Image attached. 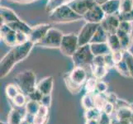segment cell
Listing matches in <instances>:
<instances>
[{
    "label": "cell",
    "mask_w": 133,
    "mask_h": 124,
    "mask_svg": "<svg viewBox=\"0 0 133 124\" xmlns=\"http://www.w3.org/2000/svg\"><path fill=\"white\" fill-rule=\"evenodd\" d=\"M34 43L30 41L20 45H16L4 56L0 62V77L5 78L12 71L17 63L22 61L29 56L34 47Z\"/></svg>",
    "instance_id": "obj_1"
},
{
    "label": "cell",
    "mask_w": 133,
    "mask_h": 124,
    "mask_svg": "<svg viewBox=\"0 0 133 124\" xmlns=\"http://www.w3.org/2000/svg\"><path fill=\"white\" fill-rule=\"evenodd\" d=\"M49 18L54 23H70L82 20L83 16L77 14L67 3H65L50 12Z\"/></svg>",
    "instance_id": "obj_2"
},
{
    "label": "cell",
    "mask_w": 133,
    "mask_h": 124,
    "mask_svg": "<svg viewBox=\"0 0 133 124\" xmlns=\"http://www.w3.org/2000/svg\"><path fill=\"white\" fill-rule=\"evenodd\" d=\"M14 83L22 93L26 96L36 89V76L33 70H25L14 77Z\"/></svg>",
    "instance_id": "obj_3"
},
{
    "label": "cell",
    "mask_w": 133,
    "mask_h": 124,
    "mask_svg": "<svg viewBox=\"0 0 133 124\" xmlns=\"http://www.w3.org/2000/svg\"><path fill=\"white\" fill-rule=\"evenodd\" d=\"M75 66H80L86 69V67L91 68L93 65L94 56L92 53L90 44L79 47L72 57Z\"/></svg>",
    "instance_id": "obj_4"
},
{
    "label": "cell",
    "mask_w": 133,
    "mask_h": 124,
    "mask_svg": "<svg viewBox=\"0 0 133 124\" xmlns=\"http://www.w3.org/2000/svg\"><path fill=\"white\" fill-rule=\"evenodd\" d=\"M64 34L61 31L57 28H53L51 27L48 31L46 35L44 36V38L36 44L40 47L44 48H59L61 44V41L63 38Z\"/></svg>",
    "instance_id": "obj_5"
},
{
    "label": "cell",
    "mask_w": 133,
    "mask_h": 124,
    "mask_svg": "<svg viewBox=\"0 0 133 124\" xmlns=\"http://www.w3.org/2000/svg\"><path fill=\"white\" fill-rule=\"evenodd\" d=\"M79 47V44L78 35L70 33L63 36L61 47L59 49L64 56L72 57Z\"/></svg>",
    "instance_id": "obj_6"
},
{
    "label": "cell",
    "mask_w": 133,
    "mask_h": 124,
    "mask_svg": "<svg viewBox=\"0 0 133 124\" xmlns=\"http://www.w3.org/2000/svg\"><path fill=\"white\" fill-rule=\"evenodd\" d=\"M100 24L98 23H91V22H86L81 28L79 35H78V39H79V47L84 45L90 44L92 39L96 32V31L98 28Z\"/></svg>",
    "instance_id": "obj_7"
},
{
    "label": "cell",
    "mask_w": 133,
    "mask_h": 124,
    "mask_svg": "<svg viewBox=\"0 0 133 124\" xmlns=\"http://www.w3.org/2000/svg\"><path fill=\"white\" fill-rule=\"evenodd\" d=\"M51 27L48 23L39 24L31 27V30L28 34V40L36 45L44 38V36L46 35L47 31Z\"/></svg>",
    "instance_id": "obj_8"
},
{
    "label": "cell",
    "mask_w": 133,
    "mask_h": 124,
    "mask_svg": "<svg viewBox=\"0 0 133 124\" xmlns=\"http://www.w3.org/2000/svg\"><path fill=\"white\" fill-rule=\"evenodd\" d=\"M67 4L77 14L84 16L96 3L94 0H70L68 1Z\"/></svg>",
    "instance_id": "obj_9"
},
{
    "label": "cell",
    "mask_w": 133,
    "mask_h": 124,
    "mask_svg": "<svg viewBox=\"0 0 133 124\" xmlns=\"http://www.w3.org/2000/svg\"><path fill=\"white\" fill-rule=\"evenodd\" d=\"M105 17H106V14H105L101 6L95 4L83 16V19H84L86 22L100 24L103 21Z\"/></svg>",
    "instance_id": "obj_10"
},
{
    "label": "cell",
    "mask_w": 133,
    "mask_h": 124,
    "mask_svg": "<svg viewBox=\"0 0 133 124\" xmlns=\"http://www.w3.org/2000/svg\"><path fill=\"white\" fill-rule=\"evenodd\" d=\"M119 24H120V19L118 17V14L106 16L103 21L100 23L108 34H115L119 27Z\"/></svg>",
    "instance_id": "obj_11"
},
{
    "label": "cell",
    "mask_w": 133,
    "mask_h": 124,
    "mask_svg": "<svg viewBox=\"0 0 133 124\" xmlns=\"http://www.w3.org/2000/svg\"><path fill=\"white\" fill-rule=\"evenodd\" d=\"M70 76L72 79V80L75 82L76 84L79 85H83L85 84L87 80V70L84 67L80 66H75V68L70 72Z\"/></svg>",
    "instance_id": "obj_12"
},
{
    "label": "cell",
    "mask_w": 133,
    "mask_h": 124,
    "mask_svg": "<svg viewBox=\"0 0 133 124\" xmlns=\"http://www.w3.org/2000/svg\"><path fill=\"white\" fill-rule=\"evenodd\" d=\"M54 87V79L52 76H47L41 80L36 85L37 89L43 95L51 94Z\"/></svg>",
    "instance_id": "obj_13"
},
{
    "label": "cell",
    "mask_w": 133,
    "mask_h": 124,
    "mask_svg": "<svg viewBox=\"0 0 133 124\" xmlns=\"http://www.w3.org/2000/svg\"><path fill=\"white\" fill-rule=\"evenodd\" d=\"M1 12V20L3 21V23H11V22H14L21 20L19 17H18L14 11H12V9L6 8V7H1L0 9Z\"/></svg>",
    "instance_id": "obj_14"
},
{
    "label": "cell",
    "mask_w": 133,
    "mask_h": 124,
    "mask_svg": "<svg viewBox=\"0 0 133 124\" xmlns=\"http://www.w3.org/2000/svg\"><path fill=\"white\" fill-rule=\"evenodd\" d=\"M117 36H118V38L120 39V42H121V47L122 50H128L132 45L133 42V38H132V35L127 33L125 31H123L121 29H117Z\"/></svg>",
    "instance_id": "obj_15"
},
{
    "label": "cell",
    "mask_w": 133,
    "mask_h": 124,
    "mask_svg": "<svg viewBox=\"0 0 133 124\" xmlns=\"http://www.w3.org/2000/svg\"><path fill=\"white\" fill-rule=\"evenodd\" d=\"M119 7H120V0H109L101 6L106 16L119 13Z\"/></svg>",
    "instance_id": "obj_16"
},
{
    "label": "cell",
    "mask_w": 133,
    "mask_h": 124,
    "mask_svg": "<svg viewBox=\"0 0 133 124\" xmlns=\"http://www.w3.org/2000/svg\"><path fill=\"white\" fill-rule=\"evenodd\" d=\"M26 114L25 113H22L20 109L12 108L10 112L8 113V124H21L22 120H23L24 115Z\"/></svg>",
    "instance_id": "obj_17"
},
{
    "label": "cell",
    "mask_w": 133,
    "mask_h": 124,
    "mask_svg": "<svg viewBox=\"0 0 133 124\" xmlns=\"http://www.w3.org/2000/svg\"><path fill=\"white\" fill-rule=\"evenodd\" d=\"M63 79H64V82H65V84L66 86L67 89L70 91L72 94H78L82 90L83 85H79L73 81L70 76V73H65L63 76Z\"/></svg>",
    "instance_id": "obj_18"
},
{
    "label": "cell",
    "mask_w": 133,
    "mask_h": 124,
    "mask_svg": "<svg viewBox=\"0 0 133 124\" xmlns=\"http://www.w3.org/2000/svg\"><path fill=\"white\" fill-rule=\"evenodd\" d=\"M90 48L94 56H105L111 52L107 43H90Z\"/></svg>",
    "instance_id": "obj_19"
},
{
    "label": "cell",
    "mask_w": 133,
    "mask_h": 124,
    "mask_svg": "<svg viewBox=\"0 0 133 124\" xmlns=\"http://www.w3.org/2000/svg\"><path fill=\"white\" fill-rule=\"evenodd\" d=\"M108 35L109 34L104 30L103 27L99 25L90 43H107Z\"/></svg>",
    "instance_id": "obj_20"
},
{
    "label": "cell",
    "mask_w": 133,
    "mask_h": 124,
    "mask_svg": "<svg viewBox=\"0 0 133 124\" xmlns=\"http://www.w3.org/2000/svg\"><path fill=\"white\" fill-rule=\"evenodd\" d=\"M11 28L15 31H22V32H25L28 35L31 30V27H30L28 24H26L25 22L19 20L17 22H11V23L8 24Z\"/></svg>",
    "instance_id": "obj_21"
},
{
    "label": "cell",
    "mask_w": 133,
    "mask_h": 124,
    "mask_svg": "<svg viewBox=\"0 0 133 124\" xmlns=\"http://www.w3.org/2000/svg\"><path fill=\"white\" fill-rule=\"evenodd\" d=\"M107 44L109 47L110 50H111V52L117 51V50H122V47H121L120 39L118 38V36H117L116 33L108 35Z\"/></svg>",
    "instance_id": "obj_22"
},
{
    "label": "cell",
    "mask_w": 133,
    "mask_h": 124,
    "mask_svg": "<svg viewBox=\"0 0 133 124\" xmlns=\"http://www.w3.org/2000/svg\"><path fill=\"white\" fill-rule=\"evenodd\" d=\"M94 94L95 93H87L82 97L81 105L84 110H88L95 107L94 103Z\"/></svg>",
    "instance_id": "obj_23"
},
{
    "label": "cell",
    "mask_w": 133,
    "mask_h": 124,
    "mask_svg": "<svg viewBox=\"0 0 133 124\" xmlns=\"http://www.w3.org/2000/svg\"><path fill=\"white\" fill-rule=\"evenodd\" d=\"M114 113H115V118L118 119V120H130L133 114L129 107L116 109Z\"/></svg>",
    "instance_id": "obj_24"
},
{
    "label": "cell",
    "mask_w": 133,
    "mask_h": 124,
    "mask_svg": "<svg viewBox=\"0 0 133 124\" xmlns=\"http://www.w3.org/2000/svg\"><path fill=\"white\" fill-rule=\"evenodd\" d=\"M90 70H91L92 74H93V76L98 80H102L103 78H104L107 75L108 69L105 66H95L94 65H92Z\"/></svg>",
    "instance_id": "obj_25"
},
{
    "label": "cell",
    "mask_w": 133,
    "mask_h": 124,
    "mask_svg": "<svg viewBox=\"0 0 133 124\" xmlns=\"http://www.w3.org/2000/svg\"><path fill=\"white\" fill-rule=\"evenodd\" d=\"M7 45L8 47H15L17 45V31L11 29L7 34L1 37Z\"/></svg>",
    "instance_id": "obj_26"
},
{
    "label": "cell",
    "mask_w": 133,
    "mask_h": 124,
    "mask_svg": "<svg viewBox=\"0 0 133 124\" xmlns=\"http://www.w3.org/2000/svg\"><path fill=\"white\" fill-rule=\"evenodd\" d=\"M123 60L125 61L128 70L130 72V77L133 78V54L128 50H123Z\"/></svg>",
    "instance_id": "obj_27"
},
{
    "label": "cell",
    "mask_w": 133,
    "mask_h": 124,
    "mask_svg": "<svg viewBox=\"0 0 133 124\" xmlns=\"http://www.w3.org/2000/svg\"><path fill=\"white\" fill-rule=\"evenodd\" d=\"M40 107H41V103L36 102V101L29 100V101H27V103L25 106L26 113L33 114V115H36Z\"/></svg>",
    "instance_id": "obj_28"
},
{
    "label": "cell",
    "mask_w": 133,
    "mask_h": 124,
    "mask_svg": "<svg viewBox=\"0 0 133 124\" xmlns=\"http://www.w3.org/2000/svg\"><path fill=\"white\" fill-rule=\"evenodd\" d=\"M20 92H21L20 89H18V87L16 85V84H9L7 85L5 89V93L7 97L11 100L14 99Z\"/></svg>",
    "instance_id": "obj_29"
},
{
    "label": "cell",
    "mask_w": 133,
    "mask_h": 124,
    "mask_svg": "<svg viewBox=\"0 0 133 124\" xmlns=\"http://www.w3.org/2000/svg\"><path fill=\"white\" fill-rule=\"evenodd\" d=\"M102 113H103L102 110L94 107L93 108L85 110L84 117H85L86 120L87 119H99Z\"/></svg>",
    "instance_id": "obj_30"
},
{
    "label": "cell",
    "mask_w": 133,
    "mask_h": 124,
    "mask_svg": "<svg viewBox=\"0 0 133 124\" xmlns=\"http://www.w3.org/2000/svg\"><path fill=\"white\" fill-rule=\"evenodd\" d=\"M106 103H107L106 94H100V93L94 94V103L96 108L103 110V108L106 104Z\"/></svg>",
    "instance_id": "obj_31"
},
{
    "label": "cell",
    "mask_w": 133,
    "mask_h": 124,
    "mask_svg": "<svg viewBox=\"0 0 133 124\" xmlns=\"http://www.w3.org/2000/svg\"><path fill=\"white\" fill-rule=\"evenodd\" d=\"M115 69L121 75L124 77H130V72L124 60H122L120 62L117 63L115 66Z\"/></svg>",
    "instance_id": "obj_32"
},
{
    "label": "cell",
    "mask_w": 133,
    "mask_h": 124,
    "mask_svg": "<svg viewBox=\"0 0 133 124\" xmlns=\"http://www.w3.org/2000/svg\"><path fill=\"white\" fill-rule=\"evenodd\" d=\"M12 102H13V104H14L17 108H25L26 104L27 103L26 94L20 92V93L12 99Z\"/></svg>",
    "instance_id": "obj_33"
},
{
    "label": "cell",
    "mask_w": 133,
    "mask_h": 124,
    "mask_svg": "<svg viewBox=\"0 0 133 124\" xmlns=\"http://www.w3.org/2000/svg\"><path fill=\"white\" fill-rule=\"evenodd\" d=\"M133 9V0H120L119 13H126Z\"/></svg>",
    "instance_id": "obj_34"
},
{
    "label": "cell",
    "mask_w": 133,
    "mask_h": 124,
    "mask_svg": "<svg viewBox=\"0 0 133 124\" xmlns=\"http://www.w3.org/2000/svg\"><path fill=\"white\" fill-rule=\"evenodd\" d=\"M98 80L94 78V76L89 78L85 82V89L89 93H94L96 92V87L98 84Z\"/></svg>",
    "instance_id": "obj_35"
},
{
    "label": "cell",
    "mask_w": 133,
    "mask_h": 124,
    "mask_svg": "<svg viewBox=\"0 0 133 124\" xmlns=\"http://www.w3.org/2000/svg\"><path fill=\"white\" fill-rule=\"evenodd\" d=\"M119 29L122 30L127 33L131 34L133 31V27H132V22H127V21H120V24H119Z\"/></svg>",
    "instance_id": "obj_36"
},
{
    "label": "cell",
    "mask_w": 133,
    "mask_h": 124,
    "mask_svg": "<svg viewBox=\"0 0 133 124\" xmlns=\"http://www.w3.org/2000/svg\"><path fill=\"white\" fill-rule=\"evenodd\" d=\"M26 97L29 99V100L36 101V102L41 103V101H42V97H43V94L41 93L37 89H36L33 92H31V93H30L27 95Z\"/></svg>",
    "instance_id": "obj_37"
},
{
    "label": "cell",
    "mask_w": 133,
    "mask_h": 124,
    "mask_svg": "<svg viewBox=\"0 0 133 124\" xmlns=\"http://www.w3.org/2000/svg\"><path fill=\"white\" fill-rule=\"evenodd\" d=\"M104 61H105V66L108 69H111V68H115L116 66V62L114 61V59L112 57V52H110L107 55L104 56Z\"/></svg>",
    "instance_id": "obj_38"
},
{
    "label": "cell",
    "mask_w": 133,
    "mask_h": 124,
    "mask_svg": "<svg viewBox=\"0 0 133 124\" xmlns=\"http://www.w3.org/2000/svg\"><path fill=\"white\" fill-rule=\"evenodd\" d=\"M118 17L120 21H127L133 22V9L126 13H118Z\"/></svg>",
    "instance_id": "obj_39"
},
{
    "label": "cell",
    "mask_w": 133,
    "mask_h": 124,
    "mask_svg": "<svg viewBox=\"0 0 133 124\" xmlns=\"http://www.w3.org/2000/svg\"><path fill=\"white\" fill-rule=\"evenodd\" d=\"M28 40V35L22 31H17V45L23 44Z\"/></svg>",
    "instance_id": "obj_40"
},
{
    "label": "cell",
    "mask_w": 133,
    "mask_h": 124,
    "mask_svg": "<svg viewBox=\"0 0 133 124\" xmlns=\"http://www.w3.org/2000/svg\"><path fill=\"white\" fill-rule=\"evenodd\" d=\"M108 89V85L107 83H105L103 81H98L97 87H96V92L100 94H106Z\"/></svg>",
    "instance_id": "obj_41"
},
{
    "label": "cell",
    "mask_w": 133,
    "mask_h": 124,
    "mask_svg": "<svg viewBox=\"0 0 133 124\" xmlns=\"http://www.w3.org/2000/svg\"><path fill=\"white\" fill-rule=\"evenodd\" d=\"M102 111H103V113H105L108 114V115L112 116V114H113L114 113H115V111H116V109H115V105L112 104V103H111L107 102L106 104H105L104 106H103Z\"/></svg>",
    "instance_id": "obj_42"
},
{
    "label": "cell",
    "mask_w": 133,
    "mask_h": 124,
    "mask_svg": "<svg viewBox=\"0 0 133 124\" xmlns=\"http://www.w3.org/2000/svg\"><path fill=\"white\" fill-rule=\"evenodd\" d=\"M98 121H99V124H112V119L111 116L103 112L101 114Z\"/></svg>",
    "instance_id": "obj_43"
},
{
    "label": "cell",
    "mask_w": 133,
    "mask_h": 124,
    "mask_svg": "<svg viewBox=\"0 0 133 124\" xmlns=\"http://www.w3.org/2000/svg\"><path fill=\"white\" fill-rule=\"evenodd\" d=\"M52 103V98H51V94H45L43 95L42 99L41 101V104L44 105V106L50 108V105H51Z\"/></svg>",
    "instance_id": "obj_44"
},
{
    "label": "cell",
    "mask_w": 133,
    "mask_h": 124,
    "mask_svg": "<svg viewBox=\"0 0 133 124\" xmlns=\"http://www.w3.org/2000/svg\"><path fill=\"white\" fill-rule=\"evenodd\" d=\"M129 104L130 103H128L127 100L118 98L117 101L115 103V109H118L121 108H127V107H129Z\"/></svg>",
    "instance_id": "obj_45"
},
{
    "label": "cell",
    "mask_w": 133,
    "mask_h": 124,
    "mask_svg": "<svg viewBox=\"0 0 133 124\" xmlns=\"http://www.w3.org/2000/svg\"><path fill=\"white\" fill-rule=\"evenodd\" d=\"M93 65L95 66H105L104 56H94Z\"/></svg>",
    "instance_id": "obj_46"
},
{
    "label": "cell",
    "mask_w": 133,
    "mask_h": 124,
    "mask_svg": "<svg viewBox=\"0 0 133 124\" xmlns=\"http://www.w3.org/2000/svg\"><path fill=\"white\" fill-rule=\"evenodd\" d=\"M112 57L115 61L116 64L120 62L121 61L123 60V50H117V51H113L112 52Z\"/></svg>",
    "instance_id": "obj_47"
},
{
    "label": "cell",
    "mask_w": 133,
    "mask_h": 124,
    "mask_svg": "<svg viewBox=\"0 0 133 124\" xmlns=\"http://www.w3.org/2000/svg\"><path fill=\"white\" fill-rule=\"evenodd\" d=\"M48 113H49V108L41 104V107H40V108L38 110V113L36 115H39L43 118H48Z\"/></svg>",
    "instance_id": "obj_48"
},
{
    "label": "cell",
    "mask_w": 133,
    "mask_h": 124,
    "mask_svg": "<svg viewBox=\"0 0 133 124\" xmlns=\"http://www.w3.org/2000/svg\"><path fill=\"white\" fill-rule=\"evenodd\" d=\"M106 99H107V102L115 105L116 102L118 99V97L114 93H106Z\"/></svg>",
    "instance_id": "obj_49"
},
{
    "label": "cell",
    "mask_w": 133,
    "mask_h": 124,
    "mask_svg": "<svg viewBox=\"0 0 133 124\" xmlns=\"http://www.w3.org/2000/svg\"><path fill=\"white\" fill-rule=\"evenodd\" d=\"M47 121V118H43L39 115H36L34 119V124H45Z\"/></svg>",
    "instance_id": "obj_50"
},
{
    "label": "cell",
    "mask_w": 133,
    "mask_h": 124,
    "mask_svg": "<svg viewBox=\"0 0 133 124\" xmlns=\"http://www.w3.org/2000/svg\"><path fill=\"white\" fill-rule=\"evenodd\" d=\"M35 116L36 115H33V114H31V113H26V114L24 115V118H23V120L28 122L30 123H34V119H35Z\"/></svg>",
    "instance_id": "obj_51"
},
{
    "label": "cell",
    "mask_w": 133,
    "mask_h": 124,
    "mask_svg": "<svg viewBox=\"0 0 133 124\" xmlns=\"http://www.w3.org/2000/svg\"><path fill=\"white\" fill-rule=\"evenodd\" d=\"M8 2H12V3H28L36 1V0H7Z\"/></svg>",
    "instance_id": "obj_52"
},
{
    "label": "cell",
    "mask_w": 133,
    "mask_h": 124,
    "mask_svg": "<svg viewBox=\"0 0 133 124\" xmlns=\"http://www.w3.org/2000/svg\"><path fill=\"white\" fill-rule=\"evenodd\" d=\"M99 119H87L85 124H99Z\"/></svg>",
    "instance_id": "obj_53"
},
{
    "label": "cell",
    "mask_w": 133,
    "mask_h": 124,
    "mask_svg": "<svg viewBox=\"0 0 133 124\" xmlns=\"http://www.w3.org/2000/svg\"><path fill=\"white\" fill-rule=\"evenodd\" d=\"M108 1H109V0H94L95 3L97 4V5H99V6H102L103 4L107 3Z\"/></svg>",
    "instance_id": "obj_54"
},
{
    "label": "cell",
    "mask_w": 133,
    "mask_h": 124,
    "mask_svg": "<svg viewBox=\"0 0 133 124\" xmlns=\"http://www.w3.org/2000/svg\"><path fill=\"white\" fill-rule=\"evenodd\" d=\"M129 108H130V109L132 111V113H133V103H130V104H129Z\"/></svg>",
    "instance_id": "obj_55"
},
{
    "label": "cell",
    "mask_w": 133,
    "mask_h": 124,
    "mask_svg": "<svg viewBox=\"0 0 133 124\" xmlns=\"http://www.w3.org/2000/svg\"><path fill=\"white\" fill-rule=\"evenodd\" d=\"M130 122H131V124H133V114H132V116L130 119Z\"/></svg>",
    "instance_id": "obj_56"
},
{
    "label": "cell",
    "mask_w": 133,
    "mask_h": 124,
    "mask_svg": "<svg viewBox=\"0 0 133 124\" xmlns=\"http://www.w3.org/2000/svg\"><path fill=\"white\" fill-rule=\"evenodd\" d=\"M1 124H6V123H3V122H1ZM8 124V123H7Z\"/></svg>",
    "instance_id": "obj_57"
}]
</instances>
